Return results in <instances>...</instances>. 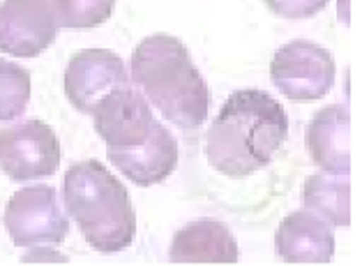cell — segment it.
Returning <instances> with one entry per match:
<instances>
[{
  "label": "cell",
  "instance_id": "cell-3",
  "mask_svg": "<svg viewBox=\"0 0 362 272\" xmlns=\"http://www.w3.org/2000/svg\"><path fill=\"white\" fill-rule=\"evenodd\" d=\"M65 206L93 249L113 254L134 240L136 219L127 189L100 162L88 160L67 171Z\"/></svg>",
  "mask_w": 362,
  "mask_h": 272
},
{
  "label": "cell",
  "instance_id": "cell-11",
  "mask_svg": "<svg viewBox=\"0 0 362 272\" xmlns=\"http://www.w3.org/2000/svg\"><path fill=\"white\" fill-rule=\"evenodd\" d=\"M351 113L341 104L321 109L307 127V148L316 166L325 173L351 171Z\"/></svg>",
  "mask_w": 362,
  "mask_h": 272
},
{
  "label": "cell",
  "instance_id": "cell-7",
  "mask_svg": "<svg viewBox=\"0 0 362 272\" xmlns=\"http://www.w3.org/2000/svg\"><path fill=\"white\" fill-rule=\"evenodd\" d=\"M93 113L97 134L107 141V148H116V150L146 143L162 125L153 116L144 95L127 85L111 90Z\"/></svg>",
  "mask_w": 362,
  "mask_h": 272
},
{
  "label": "cell",
  "instance_id": "cell-12",
  "mask_svg": "<svg viewBox=\"0 0 362 272\" xmlns=\"http://www.w3.org/2000/svg\"><path fill=\"white\" fill-rule=\"evenodd\" d=\"M275 247L286 263H328L334 254V235L323 219L300 210L281 222Z\"/></svg>",
  "mask_w": 362,
  "mask_h": 272
},
{
  "label": "cell",
  "instance_id": "cell-1",
  "mask_svg": "<svg viewBox=\"0 0 362 272\" xmlns=\"http://www.w3.org/2000/svg\"><path fill=\"white\" fill-rule=\"evenodd\" d=\"M288 136V118L263 90H235L206 136V157L219 173L245 178L268 166Z\"/></svg>",
  "mask_w": 362,
  "mask_h": 272
},
{
  "label": "cell",
  "instance_id": "cell-4",
  "mask_svg": "<svg viewBox=\"0 0 362 272\" xmlns=\"http://www.w3.org/2000/svg\"><path fill=\"white\" fill-rule=\"evenodd\" d=\"M334 58L330 51L307 40L288 42L270 65L275 85L293 102H314L330 93L334 85Z\"/></svg>",
  "mask_w": 362,
  "mask_h": 272
},
{
  "label": "cell",
  "instance_id": "cell-10",
  "mask_svg": "<svg viewBox=\"0 0 362 272\" xmlns=\"http://www.w3.org/2000/svg\"><path fill=\"white\" fill-rule=\"evenodd\" d=\"M107 155L116 169L139 187H150L166 180L178 164V143L164 125L148 138L146 143L134 148H107Z\"/></svg>",
  "mask_w": 362,
  "mask_h": 272
},
{
  "label": "cell",
  "instance_id": "cell-14",
  "mask_svg": "<svg viewBox=\"0 0 362 272\" xmlns=\"http://www.w3.org/2000/svg\"><path fill=\"white\" fill-rule=\"evenodd\" d=\"M305 203L309 213L332 226L351 222V182L346 175L316 173L305 182Z\"/></svg>",
  "mask_w": 362,
  "mask_h": 272
},
{
  "label": "cell",
  "instance_id": "cell-9",
  "mask_svg": "<svg viewBox=\"0 0 362 272\" xmlns=\"http://www.w3.org/2000/svg\"><path fill=\"white\" fill-rule=\"evenodd\" d=\"M122 85H127L125 65L104 49L78 51L65 69V95L83 113H93L111 90Z\"/></svg>",
  "mask_w": 362,
  "mask_h": 272
},
{
  "label": "cell",
  "instance_id": "cell-13",
  "mask_svg": "<svg viewBox=\"0 0 362 272\" xmlns=\"http://www.w3.org/2000/svg\"><path fill=\"white\" fill-rule=\"evenodd\" d=\"M169 259L173 263H235L238 242L219 222H192L175 233Z\"/></svg>",
  "mask_w": 362,
  "mask_h": 272
},
{
  "label": "cell",
  "instance_id": "cell-2",
  "mask_svg": "<svg viewBox=\"0 0 362 272\" xmlns=\"http://www.w3.org/2000/svg\"><path fill=\"white\" fill-rule=\"evenodd\" d=\"M132 78L146 102L180 129L197 131L206 122L213 95L178 37L153 35L141 42L132 56Z\"/></svg>",
  "mask_w": 362,
  "mask_h": 272
},
{
  "label": "cell",
  "instance_id": "cell-15",
  "mask_svg": "<svg viewBox=\"0 0 362 272\" xmlns=\"http://www.w3.org/2000/svg\"><path fill=\"white\" fill-rule=\"evenodd\" d=\"M30 100V74L10 60H0V120L23 116Z\"/></svg>",
  "mask_w": 362,
  "mask_h": 272
},
{
  "label": "cell",
  "instance_id": "cell-5",
  "mask_svg": "<svg viewBox=\"0 0 362 272\" xmlns=\"http://www.w3.org/2000/svg\"><path fill=\"white\" fill-rule=\"evenodd\" d=\"M5 226L16 247L60 244L69 233V222L54 187H25L10 199Z\"/></svg>",
  "mask_w": 362,
  "mask_h": 272
},
{
  "label": "cell",
  "instance_id": "cell-8",
  "mask_svg": "<svg viewBox=\"0 0 362 272\" xmlns=\"http://www.w3.org/2000/svg\"><path fill=\"white\" fill-rule=\"evenodd\" d=\"M58 21L51 0H3L0 3V49L33 58L56 40Z\"/></svg>",
  "mask_w": 362,
  "mask_h": 272
},
{
  "label": "cell",
  "instance_id": "cell-17",
  "mask_svg": "<svg viewBox=\"0 0 362 272\" xmlns=\"http://www.w3.org/2000/svg\"><path fill=\"white\" fill-rule=\"evenodd\" d=\"M268 10L284 19H307L321 12L328 0H266Z\"/></svg>",
  "mask_w": 362,
  "mask_h": 272
},
{
  "label": "cell",
  "instance_id": "cell-16",
  "mask_svg": "<svg viewBox=\"0 0 362 272\" xmlns=\"http://www.w3.org/2000/svg\"><path fill=\"white\" fill-rule=\"evenodd\" d=\"M116 0H51L58 28H95L111 16Z\"/></svg>",
  "mask_w": 362,
  "mask_h": 272
},
{
  "label": "cell",
  "instance_id": "cell-6",
  "mask_svg": "<svg viewBox=\"0 0 362 272\" xmlns=\"http://www.w3.org/2000/svg\"><path fill=\"white\" fill-rule=\"evenodd\" d=\"M60 143L47 122L23 120L0 129V169L12 180H35L58 171Z\"/></svg>",
  "mask_w": 362,
  "mask_h": 272
}]
</instances>
